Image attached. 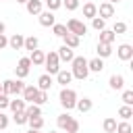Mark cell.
Segmentation results:
<instances>
[{
	"label": "cell",
	"instance_id": "cell-1",
	"mask_svg": "<svg viewBox=\"0 0 133 133\" xmlns=\"http://www.w3.org/2000/svg\"><path fill=\"white\" fill-rule=\"evenodd\" d=\"M71 75L75 77V79H79V81H83V79H87V75H89V69H87V58H83V56H75L73 60H71Z\"/></svg>",
	"mask_w": 133,
	"mask_h": 133
},
{
	"label": "cell",
	"instance_id": "cell-2",
	"mask_svg": "<svg viewBox=\"0 0 133 133\" xmlns=\"http://www.w3.org/2000/svg\"><path fill=\"white\" fill-rule=\"evenodd\" d=\"M58 100H60V106L69 112V110H73L75 104H77V94H75V89H71V87H62Z\"/></svg>",
	"mask_w": 133,
	"mask_h": 133
},
{
	"label": "cell",
	"instance_id": "cell-3",
	"mask_svg": "<svg viewBox=\"0 0 133 133\" xmlns=\"http://www.w3.org/2000/svg\"><path fill=\"white\" fill-rule=\"evenodd\" d=\"M44 64H46L48 75H56L60 71V58H58V54L56 52H48L46 58H44Z\"/></svg>",
	"mask_w": 133,
	"mask_h": 133
},
{
	"label": "cell",
	"instance_id": "cell-4",
	"mask_svg": "<svg viewBox=\"0 0 133 133\" xmlns=\"http://www.w3.org/2000/svg\"><path fill=\"white\" fill-rule=\"evenodd\" d=\"M66 31L69 33H75V35H85L87 33V27H85V23L83 21H79V19H69L66 21Z\"/></svg>",
	"mask_w": 133,
	"mask_h": 133
},
{
	"label": "cell",
	"instance_id": "cell-5",
	"mask_svg": "<svg viewBox=\"0 0 133 133\" xmlns=\"http://www.w3.org/2000/svg\"><path fill=\"white\" fill-rule=\"evenodd\" d=\"M37 17H39V25H42V27H52V25L56 23V17H54L52 10H42Z\"/></svg>",
	"mask_w": 133,
	"mask_h": 133
},
{
	"label": "cell",
	"instance_id": "cell-6",
	"mask_svg": "<svg viewBox=\"0 0 133 133\" xmlns=\"http://www.w3.org/2000/svg\"><path fill=\"white\" fill-rule=\"evenodd\" d=\"M116 54H118L121 60H131V58H133V46H129V44H121V46L116 48Z\"/></svg>",
	"mask_w": 133,
	"mask_h": 133
},
{
	"label": "cell",
	"instance_id": "cell-7",
	"mask_svg": "<svg viewBox=\"0 0 133 133\" xmlns=\"http://www.w3.org/2000/svg\"><path fill=\"white\" fill-rule=\"evenodd\" d=\"M56 54H58V58H60L62 62H71V60L75 58V52H73V48H69V46H64V44L58 48V52H56Z\"/></svg>",
	"mask_w": 133,
	"mask_h": 133
},
{
	"label": "cell",
	"instance_id": "cell-8",
	"mask_svg": "<svg viewBox=\"0 0 133 133\" xmlns=\"http://www.w3.org/2000/svg\"><path fill=\"white\" fill-rule=\"evenodd\" d=\"M98 15H100L102 19H110V17L114 15V6H112V2H102V4L98 6Z\"/></svg>",
	"mask_w": 133,
	"mask_h": 133
},
{
	"label": "cell",
	"instance_id": "cell-9",
	"mask_svg": "<svg viewBox=\"0 0 133 133\" xmlns=\"http://www.w3.org/2000/svg\"><path fill=\"white\" fill-rule=\"evenodd\" d=\"M25 8H27L29 15H39L44 10V4H42V0H27L25 2Z\"/></svg>",
	"mask_w": 133,
	"mask_h": 133
},
{
	"label": "cell",
	"instance_id": "cell-10",
	"mask_svg": "<svg viewBox=\"0 0 133 133\" xmlns=\"http://www.w3.org/2000/svg\"><path fill=\"white\" fill-rule=\"evenodd\" d=\"M37 91H39V89H37L35 85H25V87H23V100H25L27 104H31V102L35 100Z\"/></svg>",
	"mask_w": 133,
	"mask_h": 133
},
{
	"label": "cell",
	"instance_id": "cell-11",
	"mask_svg": "<svg viewBox=\"0 0 133 133\" xmlns=\"http://www.w3.org/2000/svg\"><path fill=\"white\" fill-rule=\"evenodd\" d=\"M56 81H58L62 87H66V85L73 81V75H71V71H64V69H60V71L56 73Z\"/></svg>",
	"mask_w": 133,
	"mask_h": 133
},
{
	"label": "cell",
	"instance_id": "cell-12",
	"mask_svg": "<svg viewBox=\"0 0 133 133\" xmlns=\"http://www.w3.org/2000/svg\"><path fill=\"white\" fill-rule=\"evenodd\" d=\"M37 89H42V91H48L50 87H52V75H48V73H44L39 79H37V85H35Z\"/></svg>",
	"mask_w": 133,
	"mask_h": 133
},
{
	"label": "cell",
	"instance_id": "cell-13",
	"mask_svg": "<svg viewBox=\"0 0 133 133\" xmlns=\"http://www.w3.org/2000/svg\"><path fill=\"white\" fill-rule=\"evenodd\" d=\"M23 42H25V35H21V33H15V35L8 37V46L12 50H21L23 48Z\"/></svg>",
	"mask_w": 133,
	"mask_h": 133
},
{
	"label": "cell",
	"instance_id": "cell-14",
	"mask_svg": "<svg viewBox=\"0 0 133 133\" xmlns=\"http://www.w3.org/2000/svg\"><path fill=\"white\" fill-rule=\"evenodd\" d=\"M98 58H108L110 54H112V44H102V42H98Z\"/></svg>",
	"mask_w": 133,
	"mask_h": 133
},
{
	"label": "cell",
	"instance_id": "cell-15",
	"mask_svg": "<svg viewBox=\"0 0 133 133\" xmlns=\"http://www.w3.org/2000/svg\"><path fill=\"white\" fill-rule=\"evenodd\" d=\"M44 58H46V54L42 52V50H31V56H29V60H31V64H35V66H42L44 64Z\"/></svg>",
	"mask_w": 133,
	"mask_h": 133
},
{
	"label": "cell",
	"instance_id": "cell-16",
	"mask_svg": "<svg viewBox=\"0 0 133 133\" xmlns=\"http://www.w3.org/2000/svg\"><path fill=\"white\" fill-rule=\"evenodd\" d=\"M83 17H87V19L98 17V6H96L94 2H85V4H83Z\"/></svg>",
	"mask_w": 133,
	"mask_h": 133
},
{
	"label": "cell",
	"instance_id": "cell-17",
	"mask_svg": "<svg viewBox=\"0 0 133 133\" xmlns=\"http://www.w3.org/2000/svg\"><path fill=\"white\" fill-rule=\"evenodd\" d=\"M87 69H89V73H91V71H94V73H102L104 60H102V58H91V60H87Z\"/></svg>",
	"mask_w": 133,
	"mask_h": 133
},
{
	"label": "cell",
	"instance_id": "cell-18",
	"mask_svg": "<svg viewBox=\"0 0 133 133\" xmlns=\"http://www.w3.org/2000/svg\"><path fill=\"white\" fill-rule=\"evenodd\" d=\"M108 85H110V89H123L125 77H123V75H112V77L108 79Z\"/></svg>",
	"mask_w": 133,
	"mask_h": 133
},
{
	"label": "cell",
	"instance_id": "cell-19",
	"mask_svg": "<svg viewBox=\"0 0 133 133\" xmlns=\"http://www.w3.org/2000/svg\"><path fill=\"white\" fill-rule=\"evenodd\" d=\"M91 106H94V102H91L89 98H81V100H77V104H75V108H77L79 112H89Z\"/></svg>",
	"mask_w": 133,
	"mask_h": 133
},
{
	"label": "cell",
	"instance_id": "cell-20",
	"mask_svg": "<svg viewBox=\"0 0 133 133\" xmlns=\"http://www.w3.org/2000/svg\"><path fill=\"white\" fill-rule=\"evenodd\" d=\"M62 39H64V46H69V48H77L79 46V35H75V33H66V35H62Z\"/></svg>",
	"mask_w": 133,
	"mask_h": 133
},
{
	"label": "cell",
	"instance_id": "cell-21",
	"mask_svg": "<svg viewBox=\"0 0 133 133\" xmlns=\"http://www.w3.org/2000/svg\"><path fill=\"white\" fill-rule=\"evenodd\" d=\"M25 106H27V102H25V100H19V98L8 102V108H10L12 112H23V110H25Z\"/></svg>",
	"mask_w": 133,
	"mask_h": 133
},
{
	"label": "cell",
	"instance_id": "cell-22",
	"mask_svg": "<svg viewBox=\"0 0 133 133\" xmlns=\"http://www.w3.org/2000/svg\"><path fill=\"white\" fill-rule=\"evenodd\" d=\"M114 37H116V35L112 33V29H102V31H100V42H102V44H112Z\"/></svg>",
	"mask_w": 133,
	"mask_h": 133
},
{
	"label": "cell",
	"instance_id": "cell-23",
	"mask_svg": "<svg viewBox=\"0 0 133 133\" xmlns=\"http://www.w3.org/2000/svg\"><path fill=\"white\" fill-rule=\"evenodd\" d=\"M25 114H27V118H31V116H42V108H39L37 104H27V106H25Z\"/></svg>",
	"mask_w": 133,
	"mask_h": 133
},
{
	"label": "cell",
	"instance_id": "cell-24",
	"mask_svg": "<svg viewBox=\"0 0 133 133\" xmlns=\"http://www.w3.org/2000/svg\"><path fill=\"white\" fill-rule=\"evenodd\" d=\"M37 44H39V42H37V37H35V35H29V37H25V42H23V48L31 52V50H35V48H37Z\"/></svg>",
	"mask_w": 133,
	"mask_h": 133
},
{
	"label": "cell",
	"instance_id": "cell-25",
	"mask_svg": "<svg viewBox=\"0 0 133 133\" xmlns=\"http://www.w3.org/2000/svg\"><path fill=\"white\" fill-rule=\"evenodd\" d=\"M118 116H121L123 121H129V118L133 116V108H131V106H127V104H123V106L118 108Z\"/></svg>",
	"mask_w": 133,
	"mask_h": 133
},
{
	"label": "cell",
	"instance_id": "cell-26",
	"mask_svg": "<svg viewBox=\"0 0 133 133\" xmlns=\"http://www.w3.org/2000/svg\"><path fill=\"white\" fill-rule=\"evenodd\" d=\"M27 123H29L31 129H37V131H42V127H44V118L42 116H31V118H27Z\"/></svg>",
	"mask_w": 133,
	"mask_h": 133
},
{
	"label": "cell",
	"instance_id": "cell-27",
	"mask_svg": "<svg viewBox=\"0 0 133 133\" xmlns=\"http://www.w3.org/2000/svg\"><path fill=\"white\" fill-rule=\"evenodd\" d=\"M91 27H94L96 31L106 29V19H102V17H94V19H91Z\"/></svg>",
	"mask_w": 133,
	"mask_h": 133
},
{
	"label": "cell",
	"instance_id": "cell-28",
	"mask_svg": "<svg viewBox=\"0 0 133 133\" xmlns=\"http://www.w3.org/2000/svg\"><path fill=\"white\" fill-rule=\"evenodd\" d=\"M73 116L69 114V112H62V114H58V118H56V125H58V129H64L66 127V123L71 121Z\"/></svg>",
	"mask_w": 133,
	"mask_h": 133
},
{
	"label": "cell",
	"instance_id": "cell-29",
	"mask_svg": "<svg viewBox=\"0 0 133 133\" xmlns=\"http://www.w3.org/2000/svg\"><path fill=\"white\" fill-rule=\"evenodd\" d=\"M52 31H54V35H58V37H62V35L69 33V31H66V25H62V23H54V25H52Z\"/></svg>",
	"mask_w": 133,
	"mask_h": 133
},
{
	"label": "cell",
	"instance_id": "cell-30",
	"mask_svg": "<svg viewBox=\"0 0 133 133\" xmlns=\"http://www.w3.org/2000/svg\"><path fill=\"white\" fill-rule=\"evenodd\" d=\"M12 87H15V79H4L2 81V94L10 96L12 94Z\"/></svg>",
	"mask_w": 133,
	"mask_h": 133
},
{
	"label": "cell",
	"instance_id": "cell-31",
	"mask_svg": "<svg viewBox=\"0 0 133 133\" xmlns=\"http://www.w3.org/2000/svg\"><path fill=\"white\" fill-rule=\"evenodd\" d=\"M102 127H104L106 133H114V131H116V121H114V118H104V125H102Z\"/></svg>",
	"mask_w": 133,
	"mask_h": 133
},
{
	"label": "cell",
	"instance_id": "cell-32",
	"mask_svg": "<svg viewBox=\"0 0 133 133\" xmlns=\"http://www.w3.org/2000/svg\"><path fill=\"white\" fill-rule=\"evenodd\" d=\"M133 129H131V125H129V121H121V123H116V131L114 133H131Z\"/></svg>",
	"mask_w": 133,
	"mask_h": 133
},
{
	"label": "cell",
	"instance_id": "cell-33",
	"mask_svg": "<svg viewBox=\"0 0 133 133\" xmlns=\"http://www.w3.org/2000/svg\"><path fill=\"white\" fill-rule=\"evenodd\" d=\"M15 75H17V79H25V77L29 75V66H21V64H17V66H15Z\"/></svg>",
	"mask_w": 133,
	"mask_h": 133
},
{
	"label": "cell",
	"instance_id": "cell-34",
	"mask_svg": "<svg viewBox=\"0 0 133 133\" xmlns=\"http://www.w3.org/2000/svg\"><path fill=\"white\" fill-rule=\"evenodd\" d=\"M48 102V91H37V96H35V100L31 102V104H37V106H42V104H46Z\"/></svg>",
	"mask_w": 133,
	"mask_h": 133
},
{
	"label": "cell",
	"instance_id": "cell-35",
	"mask_svg": "<svg viewBox=\"0 0 133 133\" xmlns=\"http://www.w3.org/2000/svg\"><path fill=\"white\" fill-rule=\"evenodd\" d=\"M12 121H15L17 125H25V123H27V114H25V110H23V112H12Z\"/></svg>",
	"mask_w": 133,
	"mask_h": 133
},
{
	"label": "cell",
	"instance_id": "cell-36",
	"mask_svg": "<svg viewBox=\"0 0 133 133\" xmlns=\"http://www.w3.org/2000/svg\"><path fill=\"white\" fill-rule=\"evenodd\" d=\"M64 131H66V133H75V131H79V121L71 118V121L66 123V127H64Z\"/></svg>",
	"mask_w": 133,
	"mask_h": 133
},
{
	"label": "cell",
	"instance_id": "cell-37",
	"mask_svg": "<svg viewBox=\"0 0 133 133\" xmlns=\"http://www.w3.org/2000/svg\"><path fill=\"white\" fill-rule=\"evenodd\" d=\"M125 31H127V23H123V21L114 23V27H112V33H114V35H118V33H125Z\"/></svg>",
	"mask_w": 133,
	"mask_h": 133
},
{
	"label": "cell",
	"instance_id": "cell-38",
	"mask_svg": "<svg viewBox=\"0 0 133 133\" xmlns=\"http://www.w3.org/2000/svg\"><path fill=\"white\" fill-rule=\"evenodd\" d=\"M123 104L133 106V91H131V89H125V91H123Z\"/></svg>",
	"mask_w": 133,
	"mask_h": 133
},
{
	"label": "cell",
	"instance_id": "cell-39",
	"mask_svg": "<svg viewBox=\"0 0 133 133\" xmlns=\"http://www.w3.org/2000/svg\"><path fill=\"white\" fill-rule=\"evenodd\" d=\"M46 6H48V10H58L60 6H62V0H46Z\"/></svg>",
	"mask_w": 133,
	"mask_h": 133
},
{
	"label": "cell",
	"instance_id": "cell-40",
	"mask_svg": "<svg viewBox=\"0 0 133 133\" xmlns=\"http://www.w3.org/2000/svg\"><path fill=\"white\" fill-rule=\"evenodd\" d=\"M62 4L66 6V10H77L79 8V0H62Z\"/></svg>",
	"mask_w": 133,
	"mask_h": 133
},
{
	"label": "cell",
	"instance_id": "cell-41",
	"mask_svg": "<svg viewBox=\"0 0 133 133\" xmlns=\"http://www.w3.org/2000/svg\"><path fill=\"white\" fill-rule=\"evenodd\" d=\"M23 87H25V83H23V79H17L15 81V87H12V94H23Z\"/></svg>",
	"mask_w": 133,
	"mask_h": 133
},
{
	"label": "cell",
	"instance_id": "cell-42",
	"mask_svg": "<svg viewBox=\"0 0 133 133\" xmlns=\"http://www.w3.org/2000/svg\"><path fill=\"white\" fill-rule=\"evenodd\" d=\"M8 102H10V100H8V96L0 91V110H4V108H8Z\"/></svg>",
	"mask_w": 133,
	"mask_h": 133
},
{
	"label": "cell",
	"instance_id": "cell-43",
	"mask_svg": "<svg viewBox=\"0 0 133 133\" xmlns=\"http://www.w3.org/2000/svg\"><path fill=\"white\" fill-rule=\"evenodd\" d=\"M6 127H8V116H6V114H2V112H0V131H4V129H6Z\"/></svg>",
	"mask_w": 133,
	"mask_h": 133
},
{
	"label": "cell",
	"instance_id": "cell-44",
	"mask_svg": "<svg viewBox=\"0 0 133 133\" xmlns=\"http://www.w3.org/2000/svg\"><path fill=\"white\" fill-rule=\"evenodd\" d=\"M6 46H8V37H6L4 33H0V50H4Z\"/></svg>",
	"mask_w": 133,
	"mask_h": 133
},
{
	"label": "cell",
	"instance_id": "cell-45",
	"mask_svg": "<svg viewBox=\"0 0 133 133\" xmlns=\"http://www.w3.org/2000/svg\"><path fill=\"white\" fill-rule=\"evenodd\" d=\"M4 31H6V25H4L2 21H0V33H4Z\"/></svg>",
	"mask_w": 133,
	"mask_h": 133
},
{
	"label": "cell",
	"instance_id": "cell-46",
	"mask_svg": "<svg viewBox=\"0 0 133 133\" xmlns=\"http://www.w3.org/2000/svg\"><path fill=\"white\" fill-rule=\"evenodd\" d=\"M27 133H39V131H37V129H29Z\"/></svg>",
	"mask_w": 133,
	"mask_h": 133
},
{
	"label": "cell",
	"instance_id": "cell-47",
	"mask_svg": "<svg viewBox=\"0 0 133 133\" xmlns=\"http://www.w3.org/2000/svg\"><path fill=\"white\" fill-rule=\"evenodd\" d=\"M17 2H19V4H25V2H27V0H17Z\"/></svg>",
	"mask_w": 133,
	"mask_h": 133
},
{
	"label": "cell",
	"instance_id": "cell-48",
	"mask_svg": "<svg viewBox=\"0 0 133 133\" xmlns=\"http://www.w3.org/2000/svg\"><path fill=\"white\" fill-rule=\"evenodd\" d=\"M108 2H112V4H114V2H121V0H108Z\"/></svg>",
	"mask_w": 133,
	"mask_h": 133
},
{
	"label": "cell",
	"instance_id": "cell-49",
	"mask_svg": "<svg viewBox=\"0 0 133 133\" xmlns=\"http://www.w3.org/2000/svg\"><path fill=\"white\" fill-rule=\"evenodd\" d=\"M50 133H58V131H50Z\"/></svg>",
	"mask_w": 133,
	"mask_h": 133
},
{
	"label": "cell",
	"instance_id": "cell-50",
	"mask_svg": "<svg viewBox=\"0 0 133 133\" xmlns=\"http://www.w3.org/2000/svg\"><path fill=\"white\" fill-rule=\"evenodd\" d=\"M0 91H2V83H0Z\"/></svg>",
	"mask_w": 133,
	"mask_h": 133
},
{
	"label": "cell",
	"instance_id": "cell-51",
	"mask_svg": "<svg viewBox=\"0 0 133 133\" xmlns=\"http://www.w3.org/2000/svg\"><path fill=\"white\" fill-rule=\"evenodd\" d=\"M75 133H79V131H75Z\"/></svg>",
	"mask_w": 133,
	"mask_h": 133
},
{
	"label": "cell",
	"instance_id": "cell-52",
	"mask_svg": "<svg viewBox=\"0 0 133 133\" xmlns=\"http://www.w3.org/2000/svg\"><path fill=\"white\" fill-rule=\"evenodd\" d=\"M0 133H2V131H0Z\"/></svg>",
	"mask_w": 133,
	"mask_h": 133
}]
</instances>
